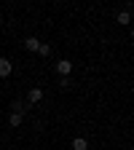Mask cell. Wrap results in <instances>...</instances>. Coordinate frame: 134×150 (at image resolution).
<instances>
[{
	"label": "cell",
	"instance_id": "obj_5",
	"mask_svg": "<svg viewBox=\"0 0 134 150\" xmlns=\"http://www.w3.org/2000/svg\"><path fill=\"white\" fill-rule=\"evenodd\" d=\"M27 110H32V107H30L24 99H13V102H11V112H22V115H24Z\"/></svg>",
	"mask_w": 134,
	"mask_h": 150
},
{
	"label": "cell",
	"instance_id": "obj_10",
	"mask_svg": "<svg viewBox=\"0 0 134 150\" xmlns=\"http://www.w3.org/2000/svg\"><path fill=\"white\" fill-rule=\"evenodd\" d=\"M59 88H70V75H65V78H59Z\"/></svg>",
	"mask_w": 134,
	"mask_h": 150
},
{
	"label": "cell",
	"instance_id": "obj_3",
	"mask_svg": "<svg viewBox=\"0 0 134 150\" xmlns=\"http://www.w3.org/2000/svg\"><path fill=\"white\" fill-rule=\"evenodd\" d=\"M11 70H13V64L0 54V78H11Z\"/></svg>",
	"mask_w": 134,
	"mask_h": 150
},
{
	"label": "cell",
	"instance_id": "obj_11",
	"mask_svg": "<svg viewBox=\"0 0 134 150\" xmlns=\"http://www.w3.org/2000/svg\"><path fill=\"white\" fill-rule=\"evenodd\" d=\"M123 150H131V147H123Z\"/></svg>",
	"mask_w": 134,
	"mask_h": 150
},
{
	"label": "cell",
	"instance_id": "obj_1",
	"mask_svg": "<svg viewBox=\"0 0 134 150\" xmlns=\"http://www.w3.org/2000/svg\"><path fill=\"white\" fill-rule=\"evenodd\" d=\"M40 99H43V88H38V86H32V88L27 91V99H24V102H27L30 107H35L38 102H40Z\"/></svg>",
	"mask_w": 134,
	"mask_h": 150
},
{
	"label": "cell",
	"instance_id": "obj_4",
	"mask_svg": "<svg viewBox=\"0 0 134 150\" xmlns=\"http://www.w3.org/2000/svg\"><path fill=\"white\" fill-rule=\"evenodd\" d=\"M116 22H118L121 27H129V24H131V11H129V8L118 11V13H116Z\"/></svg>",
	"mask_w": 134,
	"mask_h": 150
},
{
	"label": "cell",
	"instance_id": "obj_6",
	"mask_svg": "<svg viewBox=\"0 0 134 150\" xmlns=\"http://www.w3.org/2000/svg\"><path fill=\"white\" fill-rule=\"evenodd\" d=\"M38 46H40V40H38L35 35H30V38H24V48L30 51V54H38Z\"/></svg>",
	"mask_w": 134,
	"mask_h": 150
},
{
	"label": "cell",
	"instance_id": "obj_8",
	"mask_svg": "<svg viewBox=\"0 0 134 150\" xmlns=\"http://www.w3.org/2000/svg\"><path fill=\"white\" fill-rule=\"evenodd\" d=\"M72 150H89V139L86 137H72Z\"/></svg>",
	"mask_w": 134,
	"mask_h": 150
},
{
	"label": "cell",
	"instance_id": "obj_2",
	"mask_svg": "<svg viewBox=\"0 0 134 150\" xmlns=\"http://www.w3.org/2000/svg\"><path fill=\"white\" fill-rule=\"evenodd\" d=\"M54 67H56V72H59L62 78H65V75H72V70H75V64H72L70 59H59Z\"/></svg>",
	"mask_w": 134,
	"mask_h": 150
},
{
	"label": "cell",
	"instance_id": "obj_12",
	"mask_svg": "<svg viewBox=\"0 0 134 150\" xmlns=\"http://www.w3.org/2000/svg\"><path fill=\"white\" fill-rule=\"evenodd\" d=\"M0 150H6V147H0Z\"/></svg>",
	"mask_w": 134,
	"mask_h": 150
},
{
	"label": "cell",
	"instance_id": "obj_9",
	"mask_svg": "<svg viewBox=\"0 0 134 150\" xmlns=\"http://www.w3.org/2000/svg\"><path fill=\"white\" fill-rule=\"evenodd\" d=\"M38 54H40V56H51V43H43V40H40V46H38Z\"/></svg>",
	"mask_w": 134,
	"mask_h": 150
},
{
	"label": "cell",
	"instance_id": "obj_7",
	"mask_svg": "<svg viewBox=\"0 0 134 150\" xmlns=\"http://www.w3.org/2000/svg\"><path fill=\"white\" fill-rule=\"evenodd\" d=\"M22 121H24V115H22V112H8V126L19 129V126H22Z\"/></svg>",
	"mask_w": 134,
	"mask_h": 150
}]
</instances>
